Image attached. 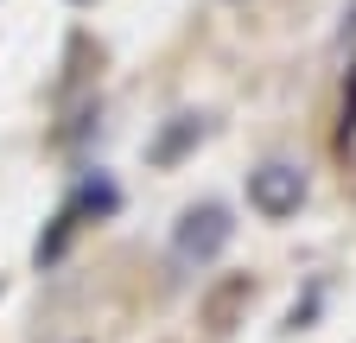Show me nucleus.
Segmentation results:
<instances>
[{
	"mask_svg": "<svg viewBox=\"0 0 356 343\" xmlns=\"http://www.w3.org/2000/svg\"><path fill=\"white\" fill-rule=\"evenodd\" d=\"M299 197H305V172H299V165L274 159V165L248 172V203L261 210V217H293Z\"/></svg>",
	"mask_w": 356,
	"mask_h": 343,
	"instance_id": "nucleus-1",
	"label": "nucleus"
},
{
	"mask_svg": "<svg viewBox=\"0 0 356 343\" xmlns=\"http://www.w3.org/2000/svg\"><path fill=\"white\" fill-rule=\"evenodd\" d=\"M229 210H216V203H197L178 217V254L185 261H210V254H222V242H229Z\"/></svg>",
	"mask_w": 356,
	"mask_h": 343,
	"instance_id": "nucleus-2",
	"label": "nucleus"
}]
</instances>
